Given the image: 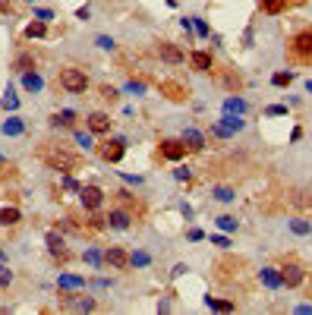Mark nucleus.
<instances>
[{"mask_svg":"<svg viewBox=\"0 0 312 315\" xmlns=\"http://www.w3.org/2000/svg\"><path fill=\"white\" fill-rule=\"evenodd\" d=\"M38 158L47 164L51 171H60V174H73L79 167V155L66 152V148L57 145V142H41L38 145Z\"/></svg>","mask_w":312,"mask_h":315,"instance_id":"obj_1","label":"nucleus"},{"mask_svg":"<svg viewBox=\"0 0 312 315\" xmlns=\"http://www.w3.org/2000/svg\"><path fill=\"white\" fill-rule=\"evenodd\" d=\"M60 88L69 91V95H82L88 88V76L76 66H66V69H60Z\"/></svg>","mask_w":312,"mask_h":315,"instance_id":"obj_2","label":"nucleus"},{"mask_svg":"<svg viewBox=\"0 0 312 315\" xmlns=\"http://www.w3.org/2000/svg\"><path fill=\"white\" fill-rule=\"evenodd\" d=\"M240 274H243V258L224 255V258H218V262H214V277H218V281L230 284V281H236Z\"/></svg>","mask_w":312,"mask_h":315,"instance_id":"obj_3","label":"nucleus"},{"mask_svg":"<svg viewBox=\"0 0 312 315\" xmlns=\"http://www.w3.org/2000/svg\"><path fill=\"white\" fill-rule=\"evenodd\" d=\"M290 57L303 60V63H312V29H306V32L290 38Z\"/></svg>","mask_w":312,"mask_h":315,"instance_id":"obj_4","label":"nucleus"},{"mask_svg":"<svg viewBox=\"0 0 312 315\" xmlns=\"http://www.w3.org/2000/svg\"><path fill=\"white\" fill-rule=\"evenodd\" d=\"M278 271H281L284 287H300V284H303V277H306V271H303V265L297 262V258H284Z\"/></svg>","mask_w":312,"mask_h":315,"instance_id":"obj_5","label":"nucleus"},{"mask_svg":"<svg viewBox=\"0 0 312 315\" xmlns=\"http://www.w3.org/2000/svg\"><path fill=\"white\" fill-rule=\"evenodd\" d=\"M60 309H76V312H91L95 309V300L91 296H82V293H60Z\"/></svg>","mask_w":312,"mask_h":315,"instance_id":"obj_6","label":"nucleus"},{"mask_svg":"<svg viewBox=\"0 0 312 315\" xmlns=\"http://www.w3.org/2000/svg\"><path fill=\"white\" fill-rule=\"evenodd\" d=\"M186 152H189V148H186V142H183V139H164V142H161V155L167 158V161L186 158Z\"/></svg>","mask_w":312,"mask_h":315,"instance_id":"obj_7","label":"nucleus"},{"mask_svg":"<svg viewBox=\"0 0 312 315\" xmlns=\"http://www.w3.org/2000/svg\"><path fill=\"white\" fill-rule=\"evenodd\" d=\"M211 72H214V79L221 82L227 91H240L243 88V79H240V72H236V69H214L211 66Z\"/></svg>","mask_w":312,"mask_h":315,"instance_id":"obj_8","label":"nucleus"},{"mask_svg":"<svg viewBox=\"0 0 312 315\" xmlns=\"http://www.w3.org/2000/svg\"><path fill=\"white\" fill-rule=\"evenodd\" d=\"M104 262L111 265L114 271H126V268L133 265V262H130V255H126L120 246H111V249H107V252H104Z\"/></svg>","mask_w":312,"mask_h":315,"instance_id":"obj_9","label":"nucleus"},{"mask_svg":"<svg viewBox=\"0 0 312 315\" xmlns=\"http://www.w3.org/2000/svg\"><path fill=\"white\" fill-rule=\"evenodd\" d=\"M123 152H126V145H123L120 139H114V142H104V145L98 148V155H101L107 164H117V161L123 158Z\"/></svg>","mask_w":312,"mask_h":315,"instance_id":"obj_10","label":"nucleus"},{"mask_svg":"<svg viewBox=\"0 0 312 315\" xmlns=\"http://www.w3.org/2000/svg\"><path fill=\"white\" fill-rule=\"evenodd\" d=\"M47 249H51L54 258H60V262H69V249H66V243H63L60 233H47Z\"/></svg>","mask_w":312,"mask_h":315,"instance_id":"obj_11","label":"nucleus"},{"mask_svg":"<svg viewBox=\"0 0 312 315\" xmlns=\"http://www.w3.org/2000/svg\"><path fill=\"white\" fill-rule=\"evenodd\" d=\"M79 199H82V205L88 208V211H95L101 202H104V192L98 189V186H82V192H79Z\"/></svg>","mask_w":312,"mask_h":315,"instance_id":"obj_12","label":"nucleus"},{"mask_svg":"<svg viewBox=\"0 0 312 315\" xmlns=\"http://www.w3.org/2000/svg\"><path fill=\"white\" fill-rule=\"evenodd\" d=\"M133 211H120V208H114L111 214H107V227H114V230H126V227H130L133 224Z\"/></svg>","mask_w":312,"mask_h":315,"instance_id":"obj_13","label":"nucleus"},{"mask_svg":"<svg viewBox=\"0 0 312 315\" xmlns=\"http://www.w3.org/2000/svg\"><path fill=\"white\" fill-rule=\"evenodd\" d=\"M161 95L167 98V101H186V95H189V91L183 88L180 82H161Z\"/></svg>","mask_w":312,"mask_h":315,"instance_id":"obj_14","label":"nucleus"},{"mask_svg":"<svg viewBox=\"0 0 312 315\" xmlns=\"http://www.w3.org/2000/svg\"><path fill=\"white\" fill-rule=\"evenodd\" d=\"M88 129L91 133H111V117L95 110V114H88Z\"/></svg>","mask_w":312,"mask_h":315,"instance_id":"obj_15","label":"nucleus"},{"mask_svg":"<svg viewBox=\"0 0 312 315\" xmlns=\"http://www.w3.org/2000/svg\"><path fill=\"white\" fill-rule=\"evenodd\" d=\"M158 54H161V60H167V63H183V51L177 44H171V41H161Z\"/></svg>","mask_w":312,"mask_h":315,"instance_id":"obj_16","label":"nucleus"},{"mask_svg":"<svg viewBox=\"0 0 312 315\" xmlns=\"http://www.w3.org/2000/svg\"><path fill=\"white\" fill-rule=\"evenodd\" d=\"M189 63H193V69L196 72H211V54H205V51H196L193 57H189Z\"/></svg>","mask_w":312,"mask_h":315,"instance_id":"obj_17","label":"nucleus"},{"mask_svg":"<svg viewBox=\"0 0 312 315\" xmlns=\"http://www.w3.org/2000/svg\"><path fill=\"white\" fill-rule=\"evenodd\" d=\"M183 142H186L189 152H202V148H205V139H202V133H196V129H186V133H183Z\"/></svg>","mask_w":312,"mask_h":315,"instance_id":"obj_18","label":"nucleus"},{"mask_svg":"<svg viewBox=\"0 0 312 315\" xmlns=\"http://www.w3.org/2000/svg\"><path fill=\"white\" fill-rule=\"evenodd\" d=\"M259 7H262V13H268V16H278V13H284L290 4H287V0H259Z\"/></svg>","mask_w":312,"mask_h":315,"instance_id":"obj_19","label":"nucleus"},{"mask_svg":"<svg viewBox=\"0 0 312 315\" xmlns=\"http://www.w3.org/2000/svg\"><path fill=\"white\" fill-rule=\"evenodd\" d=\"M22 85H26V91H41V76L38 72H22Z\"/></svg>","mask_w":312,"mask_h":315,"instance_id":"obj_20","label":"nucleus"},{"mask_svg":"<svg viewBox=\"0 0 312 315\" xmlns=\"http://www.w3.org/2000/svg\"><path fill=\"white\" fill-rule=\"evenodd\" d=\"M22 129H26V123H22L19 117H10V120L4 123V133H7V136H22Z\"/></svg>","mask_w":312,"mask_h":315,"instance_id":"obj_21","label":"nucleus"},{"mask_svg":"<svg viewBox=\"0 0 312 315\" xmlns=\"http://www.w3.org/2000/svg\"><path fill=\"white\" fill-rule=\"evenodd\" d=\"M262 281L268 284V287H281L284 281H281V271L278 268H262Z\"/></svg>","mask_w":312,"mask_h":315,"instance_id":"obj_22","label":"nucleus"},{"mask_svg":"<svg viewBox=\"0 0 312 315\" xmlns=\"http://www.w3.org/2000/svg\"><path fill=\"white\" fill-rule=\"evenodd\" d=\"M0 224H4V227L19 224V208H4V211H0Z\"/></svg>","mask_w":312,"mask_h":315,"instance_id":"obj_23","label":"nucleus"},{"mask_svg":"<svg viewBox=\"0 0 312 315\" xmlns=\"http://www.w3.org/2000/svg\"><path fill=\"white\" fill-rule=\"evenodd\" d=\"M246 110V101L243 98H227L224 101V114H243Z\"/></svg>","mask_w":312,"mask_h":315,"instance_id":"obj_24","label":"nucleus"},{"mask_svg":"<svg viewBox=\"0 0 312 315\" xmlns=\"http://www.w3.org/2000/svg\"><path fill=\"white\" fill-rule=\"evenodd\" d=\"M51 123L54 126H73V123H76V114H73V110H63V114H57Z\"/></svg>","mask_w":312,"mask_h":315,"instance_id":"obj_25","label":"nucleus"},{"mask_svg":"<svg viewBox=\"0 0 312 315\" xmlns=\"http://www.w3.org/2000/svg\"><path fill=\"white\" fill-rule=\"evenodd\" d=\"M205 306H208V309H218V312H230V309H233V303H227V300H211V296H205Z\"/></svg>","mask_w":312,"mask_h":315,"instance_id":"obj_26","label":"nucleus"},{"mask_svg":"<svg viewBox=\"0 0 312 315\" xmlns=\"http://www.w3.org/2000/svg\"><path fill=\"white\" fill-rule=\"evenodd\" d=\"M44 32H47V26H44V22L38 19V22H32V26L26 29V38H41V35H44Z\"/></svg>","mask_w":312,"mask_h":315,"instance_id":"obj_27","label":"nucleus"},{"mask_svg":"<svg viewBox=\"0 0 312 315\" xmlns=\"http://www.w3.org/2000/svg\"><path fill=\"white\" fill-rule=\"evenodd\" d=\"M290 230H293V233H300V236H306V233L312 230V224H306V221H300V217H297V221H290Z\"/></svg>","mask_w":312,"mask_h":315,"instance_id":"obj_28","label":"nucleus"},{"mask_svg":"<svg viewBox=\"0 0 312 315\" xmlns=\"http://www.w3.org/2000/svg\"><path fill=\"white\" fill-rule=\"evenodd\" d=\"M130 262H133L136 268H145V265H149V252H133V255H130Z\"/></svg>","mask_w":312,"mask_h":315,"instance_id":"obj_29","label":"nucleus"},{"mask_svg":"<svg viewBox=\"0 0 312 315\" xmlns=\"http://www.w3.org/2000/svg\"><path fill=\"white\" fill-rule=\"evenodd\" d=\"M13 177H16V167L7 161H0V180H13Z\"/></svg>","mask_w":312,"mask_h":315,"instance_id":"obj_30","label":"nucleus"},{"mask_svg":"<svg viewBox=\"0 0 312 315\" xmlns=\"http://www.w3.org/2000/svg\"><path fill=\"white\" fill-rule=\"evenodd\" d=\"M218 227H221V230H236V217H230V214L218 217Z\"/></svg>","mask_w":312,"mask_h":315,"instance_id":"obj_31","label":"nucleus"},{"mask_svg":"<svg viewBox=\"0 0 312 315\" xmlns=\"http://www.w3.org/2000/svg\"><path fill=\"white\" fill-rule=\"evenodd\" d=\"M214 199H218V202H230V199H233V189L218 186V189H214Z\"/></svg>","mask_w":312,"mask_h":315,"instance_id":"obj_32","label":"nucleus"},{"mask_svg":"<svg viewBox=\"0 0 312 315\" xmlns=\"http://www.w3.org/2000/svg\"><path fill=\"white\" fill-rule=\"evenodd\" d=\"M88 227H91V230H104V227H107V217H101V214L88 217Z\"/></svg>","mask_w":312,"mask_h":315,"instance_id":"obj_33","label":"nucleus"},{"mask_svg":"<svg viewBox=\"0 0 312 315\" xmlns=\"http://www.w3.org/2000/svg\"><path fill=\"white\" fill-rule=\"evenodd\" d=\"M60 287H82V277H73V274H63V277H60Z\"/></svg>","mask_w":312,"mask_h":315,"instance_id":"obj_34","label":"nucleus"},{"mask_svg":"<svg viewBox=\"0 0 312 315\" xmlns=\"http://www.w3.org/2000/svg\"><path fill=\"white\" fill-rule=\"evenodd\" d=\"M224 126H227L230 133H233V129H243V120H236L233 114H224Z\"/></svg>","mask_w":312,"mask_h":315,"instance_id":"obj_35","label":"nucleus"},{"mask_svg":"<svg viewBox=\"0 0 312 315\" xmlns=\"http://www.w3.org/2000/svg\"><path fill=\"white\" fill-rule=\"evenodd\" d=\"M293 82V72H274V85H290Z\"/></svg>","mask_w":312,"mask_h":315,"instance_id":"obj_36","label":"nucleus"},{"mask_svg":"<svg viewBox=\"0 0 312 315\" xmlns=\"http://www.w3.org/2000/svg\"><path fill=\"white\" fill-rule=\"evenodd\" d=\"M101 98H104V101H117V88H111V85H101Z\"/></svg>","mask_w":312,"mask_h":315,"instance_id":"obj_37","label":"nucleus"},{"mask_svg":"<svg viewBox=\"0 0 312 315\" xmlns=\"http://www.w3.org/2000/svg\"><path fill=\"white\" fill-rule=\"evenodd\" d=\"M10 281H13V271L10 268H0V287H10Z\"/></svg>","mask_w":312,"mask_h":315,"instance_id":"obj_38","label":"nucleus"},{"mask_svg":"<svg viewBox=\"0 0 312 315\" xmlns=\"http://www.w3.org/2000/svg\"><path fill=\"white\" fill-rule=\"evenodd\" d=\"M85 258H88V265H95V268L101 265V252H95V249H88V252H85Z\"/></svg>","mask_w":312,"mask_h":315,"instance_id":"obj_39","label":"nucleus"},{"mask_svg":"<svg viewBox=\"0 0 312 315\" xmlns=\"http://www.w3.org/2000/svg\"><path fill=\"white\" fill-rule=\"evenodd\" d=\"M16 69H19V72H29V69H32V57H19V60H16Z\"/></svg>","mask_w":312,"mask_h":315,"instance_id":"obj_40","label":"nucleus"},{"mask_svg":"<svg viewBox=\"0 0 312 315\" xmlns=\"http://www.w3.org/2000/svg\"><path fill=\"white\" fill-rule=\"evenodd\" d=\"M4 107H10V110H16V107H19V101H16V95H13V91H7V98H4Z\"/></svg>","mask_w":312,"mask_h":315,"instance_id":"obj_41","label":"nucleus"},{"mask_svg":"<svg viewBox=\"0 0 312 315\" xmlns=\"http://www.w3.org/2000/svg\"><path fill=\"white\" fill-rule=\"evenodd\" d=\"M63 186H66V189H73V192H82V186H79V183L73 180V177H63Z\"/></svg>","mask_w":312,"mask_h":315,"instance_id":"obj_42","label":"nucleus"},{"mask_svg":"<svg viewBox=\"0 0 312 315\" xmlns=\"http://www.w3.org/2000/svg\"><path fill=\"white\" fill-rule=\"evenodd\" d=\"M95 44H98V47H104V51H111V47H114V38H107V35H101V38H98Z\"/></svg>","mask_w":312,"mask_h":315,"instance_id":"obj_43","label":"nucleus"},{"mask_svg":"<svg viewBox=\"0 0 312 315\" xmlns=\"http://www.w3.org/2000/svg\"><path fill=\"white\" fill-rule=\"evenodd\" d=\"M76 142H79L82 148H91V136H85V133H76Z\"/></svg>","mask_w":312,"mask_h":315,"instance_id":"obj_44","label":"nucleus"},{"mask_svg":"<svg viewBox=\"0 0 312 315\" xmlns=\"http://www.w3.org/2000/svg\"><path fill=\"white\" fill-rule=\"evenodd\" d=\"M268 114L271 117H281V114H287V107H268Z\"/></svg>","mask_w":312,"mask_h":315,"instance_id":"obj_45","label":"nucleus"},{"mask_svg":"<svg viewBox=\"0 0 312 315\" xmlns=\"http://www.w3.org/2000/svg\"><path fill=\"white\" fill-rule=\"evenodd\" d=\"M287 4H290V7H293V4H303V0H287Z\"/></svg>","mask_w":312,"mask_h":315,"instance_id":"obj_46","label":"nucleus"},{"mask_svg":"<svg viewBox=\"0 0 312 315\" xmlns=\"http://www.w3.org/2000/svg\"><path fill=\"white\" fill-rule=\"evenodd\" d=\"M306 88H309V91H312V82H309V85H306Z\"/></svg>","mask_w":312,"mask_h":315,"instance_id":"obj_47","label":"nucleus"},{"mask_svg":"<svg viewBox=\"0 0 312 315\" xmlns=\"http://www.w3.org/2000/svg\"><path fill=\"white\" fill-rule=\"evenodd\" d=\"M0 161H4V158H0Z\"/></svg>","mask_w":312,"mask_h":315,"instance_id":"obj_48","label":"nucleus"}]
</instances>
